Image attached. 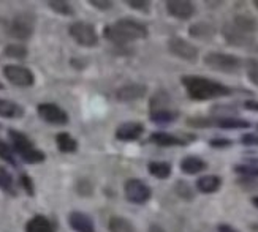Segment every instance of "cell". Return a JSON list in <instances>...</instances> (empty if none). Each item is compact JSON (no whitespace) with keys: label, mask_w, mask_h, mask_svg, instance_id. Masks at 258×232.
I'll list each match as a JSON object with an SVG mask.
<instances>
[{"label":"cell","mask_w":258,"mask_h":232,"mask_svg":"<svg viewBox=\"0 0 258 232\" xmlns=\"http://www.w3.org/2000/svg\"><path fill=\"white\" fill-rule=\"evenodd\" d=\"M128 7H132L133 10H138V11H143V13H148L149 11V7H151V2L148 0H128Z\"/></svg>","instance_id":"36"},{"label":"cell","mask_w":258,"mask_h":232,"mask_svg":"<svg viewBox=\"0 0 258 232\" xmlns=\"http://www.w3.org/2000/svg\"><path fill=\"white\" fill-rule=\"evenodd\" d=\"M168 101H170V98H168L165 92H159L155 96H152L151 112H149L151 122H154L157 125H166V124H171V122H174L179 117L177 110L168 106Z\"/></svg>","instance_id":"4"},{"label":"cell","mask_w":258,"mask_h":232,"mask_svg":"<svg viewBox=\"0 0 258 232\" xmlns=\"http://www.w3.org/2000/svg\"><path fill=\"white\" fill-rule=\"evenodd\" d=\"M206 168H208V164L203 160H201V158H198V157H185L181 161V171L185 172V174H188V175L203 172Z\"/></svg>","instance_id":"23"},{"label":"cell","mask_w":258,"mask_h":232,"mask_svg":"<svg viewBox=\"0 0 258 232\" xmlns=\"http://www.w3.org/2000/svg\"><path fill=\"white\" fill-rule=\"evenodd\" d=\"M69 223H70L72 229L76 232H95L94 221L86 213L78 212V210H75V212H72L69 215Z\"/></svg>","instance_id":"17"},{"label":"cell","mask_w":258,"mask_h":232,"mask_svg":"<svg viewBox=\"0 0 258 232\" xmlns=\"http://www.w3.org/2000/svg\"><path fill=\"white\" fill-rule=\"evenodd\" d=\"M149 232H165V230H163L159 224H155V223H154V224L149 226Z\"/></svg>","instance_id":"43"},{"label":"cell","mask_w":258,"mask_h":232,"mask_svg":"<svg viewBox=\"0 0 258 232\" xmlns=\"http://www.w3.org/2000/svg\"><path fill=\"white\" fill-rule=\"evenodd\" d=\"M214 127L223 130H242V128H249L250 122L236 117H220V119H214Z\"/></svg>","instance_id":"22"},{"label":"cell","mask_w":258,"mask_h":232,"mask_svg":"<svg viewBox=\"0 0 258 232\" xmlns=\"http://www.w3.org/2000/svg\"><path fill=\"white\" fill-rule=\"evenodd\" d=\"M244 107L249 109V110H253V112H258V101H253V99H247V101L244 103Z\"/></svg>","instance_id":"41"},{"label":"cell","mask_w":258,"mask_h":232,"mask_svg":"<svg viewBox=\"0 0 258 232\" xmlns=\"http://www.w3.org/2000/svg\"><path fill=\"white\" fill-rule=\"evenodd\" d=\"M146 93H148V87L140 82H130L122 85L120 88H117L116 92V98L122 103H130V101H137V99H141Z\"/></svg>","instance_id":"14"},{"label":"cell","mask_w":258,"mask_h":232,"mask_svg":"<svg viewBox=\"0 0 258 232\" xmlns=\"http://www.w3.org/2000/svg\"><path fill=\"white\" fill-rule=\"evenodd\" d=\"M187 124L195 128H209L214 127V119H188Z\"/></svg>","instance_id":"34"},{"label":"cell","mask_w":258,"mask_h":232,"mask_svg":"<svg viewBox=\"0 0 258 232\" xmlns=\"http://www.w3.org/2000/svg\"><path fill=\"white\" fill-rule=\"evenodd\" d=\"M233 24L236 26L239 30H242L244 33H249V35H252V33L256 30V21L247 15H238L234 16L233 19Z\"/></svg>","instance_id":"27"},{"label":"cell","mask_w":258,"mask_h":232,"mask_svg":"<svg viewBox=\"0 0 258 232\" xmlns=\"http://www.w3.org/2000/svg\"><path fill=\"white\" fill-rule=\"evenodd\" d=\"M26 109L21 104L10 101V99H0V117L2 119H21L24 117Z\"/></svg>","instance_id":"18"},{"label":"cell","mask_w":258,"mask_h":232,"mask_svg":"<svg viewBox=\"0 0 258 232\" xmlns=\"http://www.w3.org/2000/svg\"><path fill=\"white\" fill-rule=\"evenodd\" d=\"M253 7H255V8L258 10V0H255V2H253Z\"/></svg>","instance_id":"46"},{"label":"cell","mask_w":258,"mask_h":232,"mask_svg":"<svg viewBox=\"0 0 258 232\" xmlns=\"http://www.w3.org/2000/svg\"><path fill=\"white\" fill-rule=\"evenodd\" d=\"M209 7H219V5H222V2H206Z\"/></svg>","instance_id":"44"},{"label":"cell","mask_w":258,"mask_h":232,"mask_svg":"<svg viewBox=\"0 0 258 232\" xmlns=\"http://www.w3.org/2000/svg\"><path fill=\"white\" fill-rule=\"evenodd\" d=\"M252 202H253V205H255V207H258V196L252 199Z\"/></svg>","instance_id":"45"},{"label":"cell","mask_w":258,"mask_h":232,"mask_svg":"<svg viewBox=\"0 0 258 232\" xmlns=\"http://www.w3.org/2000/svg\"><path fill=\"white\" fill-rule=\"evenodd\" d=\"M108 229L109 232H135L133 224L127 218L122 216H113L108 221Z\"/></svg>","instance_id":"28"},{"label":"cell","mask_w":258,"mask_h":232,"mask_svg":"<svg viewBox=\"0 0 258 232\" xmlns=\"http://www.w3.org/2000/svg\"><path fill=\"white\" fill-rule=\"evenodd\" d=\"M4 54L7 55V57L10 59H16V60H24L27 57V48L22 46V44H8V46L5 48Z\"/></svg>","instance_id":"30"},{"label":"cell","mask_w":258,"mask_h":232,"mask_svg":"<svg viewBox=\"0 0 258 232\" xmlns=\"http://www.w3.org/2000/svg\"><path fill=\"white\" fill-rule=\"evenodd\" d=\"M26 232H55V230H54L52 223L46 216L37 215L32 219H29V223L26 226Z\"/></svg>","instance_id":"20"},{"label":"cell","mask_w":258,"mask_h":232,"mask_svg":"<svg viewBox=\"0 0 258 232\" xmlns=\"http://www.w3.org/2000/svg\"><path fill=\"white\" fill-rule=\"evenodd\" d=\"M0 158L5 160L7 163H10L11 166H15V168L18 166L16 158H15V150H13V147L8 146V144L5 141H2V139H0Z\"/></svg>","instance_id":"31"},{"label":"cell","mask_w":258,"mask_h":232,"mask_svg":"<svg viewBox=\"0 0 258 232\" xmlns=\"http://www.w3.org/2000/svg\"><path fill=\"white\" fill-rule=\"evenodd\" d=\"M256 130H258V125H256Z\"/></svg>","instance_id":"48"},{"label":"cell","mask_w":258,"mask_h":232,"mask_svg":"<svg viewBox=\"0 0 258 232\" xmlns=\"http://www.w3.org/2000/svg\"><path fill=\"white\" fill-rule=\"evenodd\" d=\"M69 33L70 37L80 44V46L84 48H94L98 44V35L97 30L92 24L84 21H76L69 27Z\"/></svg>","instance_id":"6"},{"label":"cell","mask_w":258,"mask_h":232,"mask_svg":"<svg viewBox=\"0 0 258 232\" xmlns=\"http://www.w3.org/2000/svg\"><path fill=\"white\" fill-rule=\"evenodd\" d=\"M149 141L152 144H157L160 147H182L187 144L185 138H181L177 135H171V133H165V131H155L151 135Z\"/></svg>","instance_id":"16"},{"label":"cell","mask_w":258,"mask_h":232,"mask_svg":"<svg viewBox=\"0 0 258 232\" xmlns=\"http://www.w3.org/2000/svg\"><path fill=\"white\" fill-rule=\"evenodd\" d=\"M190 37L198 38V40H211L216 35V29L214 26L208 24V22H197L192 27L188 29Z\"/></svg>","instance_id":"21"},{"label":"cell","mask_w":258,"mask_h":232,"mask_svg":"<svg viewBox=\"0 0 258 232\" xmlns=\"http://www.w3.org/2000/svg\"><path fill=\"white\" fill-rule=\"evenodd\" d=\"M247 77L258 87V60L250 59L247 62Z\"/></svg>","instance_id":"33"},{"label":"cell","mask_w":258,"mask_h":232,"mask_svg":"<svg viewBox=\"0 0 258 232\" xmlns=\"http://www.w3.org/2000/svg\"><path fill=\"white\" fill-rule=\"evenodd\" d=\"M241 142L244 146H258V135H253V133H247L241 138Z\"/></svg>","instance_id":"40"},{"label":"cell","mask_w":258,"mask_h":232,"mask_svg":"<svg viewBox=\"0 0 258 232\" xmlns=\"http://www.w3.org/2000/svg\"><path fill=\"white\" fill-rule=\"evenodd\" d=\"M4 76L7 81L16 87H32L35 84V76L33 73L22 65H5Z\"/></svg>","instance_id":"7"},{"label":"cell","mask_w":258,"mask_h":232,"mask_svg":"<svg viewBox=\"0 0 258 232\" xmlns=\"http://www.w3.org/2000/svg\"><path fill=\"white\" fill-rule=\"evenodd\" d=\"M219 232H238L234 227L228 226V224H220L219 226Z\"/></svg>","instance_id":"42"},{"label":"cell","mask_w":258,"mask_h":232,"mask_svg":"<svg viewBox=\"0 0 258 232\" xmlns=\"http://www.w3.org/2000/svg\"><path fill=\"white\" fill-rule=\"evenodd\" d=\"M91 4L94 8H97V10H102V11H106V10H111L113 8V2H111V0H91Z\"/></svg>","instance_id":"39"},{"label":"cell","mask_w":258,"mask_h":232,"mask_svg":"<svg viewBox=\"0 0 258 232\" xmlns=\"http://www.w3.org/2000/svg\"><path fill=\"white\" fill-rule=\"evenodd\" d=\"M166 11L168 15L176 19L187 21L195 15V5L188 0H168Z\"/></svg>","instance_id":"13"},{"label":"cell","mask_w":258,"mask_h":232,"mask_svg":"<svg viewBox=\"0 0 258 232\" xmlns=\"http://www.w3.org/2000/svg\"><path fill=\"white\" fill-rule=\"evenodd\" d=\"M48 7L55 11V13H59L62 16H73L75 15V10H73V5L69 4V2H63V0H49L48 2Z\"/></svg>","instance_id":"29"},{"label":"cell","mask_w":258,"mask_h":232,"mask_svg":"<svg viewBox=\"0 0 258 232\" xmlns=\"http://www.w3.org/2000/svg\"><path fill=\"white\" fill-rule=\"evenodd\" d=\"M55 144H57V149L62 153H75L78 150V141L65 131L55 135Z\"/></svg>","instance_id":"24"},{"label":"cell","mask_w":258,"mask_h":232,"mask_svg":"<svg viewBox=\"0 0 258 232\" xmlns=\"http://www.w3.org/2000/svg\"><path fill=\"white\" fill-rule=\"evenodd\" d=\"M234 171L238 174L244 175V177H249V179H253V177H258V166L253 164H239V166H234Z\"/></svg>","instance_id":"32"},{"label":"cell","mask_w":258,"mask_h":232,"mask_svg":"<svg viewBox=\"0 0 258 232\" xmlns=\"http://www.w3.org/2000/svg\"><path fill=\"white\" fill-rule=\"evenodd\" d=\"M76 190L81 196H91L92 191H94V186L91 185V182H89V180H80L76 185Z\"/></svg>","instance_id":"35"},{"label":"cell","mask_w":258,"mask_h":232,"mask_svg":"<svg viewBox=\"0 0 258 232\" xmlns=\"http://www.w3.org/2000/svg\"><path fill=\"white\" fill-rule=\"evenodd\" d=\"M168 51L173 55H176V57L187 62H195L198 59V48L194 46L192 43L177 37L170 38V41H168Z\"/></svg>","instance_id":"11"},{"label":"cell","mask_w":258,"mask_h":232,"mask_svg":"<svg viewBox=\"0 0 258 232\" xmlns=\"http://www.w3.org/2000/svg\"><path fill=\"white\" fill-rule=\"evenodd\" d=\"M4 88H5V85H4L2 82H0V90H4Z\"/></svg>","instance_id":"47"},{"label":"cell","mask_w":258,"mask_h":232,"mask_svg":"<svg viewBox=\"0 0 258 232\" xmlns=\"http://www.w3.org/2000/svg\"><path fill=\"white\" fill-rule=\"evenodd\" d=\"M144 133V125L140 122H125L117 127L116 130V139L124 141V142H132L137 141L143 136Z\"/></svg>","instance_id":"15"},{"label":"cell","mask_w":258,"mask_h":232,"mask_svg":"<svg viewBox=\"0 0 258 232\" xmlns=\"http://www.w3.org/2000/svg\"><path fill=\"white\" fill-rule=\"evenodd\" d=\"M8 33L13 38L26 41L33 35V18L27 13L16 16L8 26Z\"/></svg>","instance_id":"8"},{"label":"cell","mask_w":258,"mask_h":232,"mask_svg":"<svg viewBox=\"0 0 258 232\" xmlns=\"http://www.w3.org/2000/svg\"><path fill=\"white\" fill-rule=\"evenodd\" d=\"M0 190L5 191L10 196H16L18 194L13 177H11V174L4 168V166H0Z\"/></svg>","instance_id":"25"},{"label":"cell","mask_w":258,"mask_h":232,"mask_svg":"<svg viewBox=\"0 0 258 232\" xmlns=\"http://www.w3.org/2000/svg\"><path fill=\"white\" fill-rule=\"evenodd\" d=\"M19 183H21V186H22V188H24L26 193H27L29 196H33V193H35V190H33V182H32V179H30L29 175L22 174V175H21V179H19Z\"/></svg>","instance_id":"37"},{"label":"cell","mask_w":258,"mask_h":232,"mask_svg":"<svg viewBox=\"0 0 258 232\" xmlns=\"http://www.w3.org/2000/svg\"><path fill=\"white\" fill-rule=\"evenodd\" d=\"M37 112L41 120L51 125H67L69 124V114L54 103H40L37 106Z\"/></svg>","instance_id":"9"},{"label":"cell","mask_w":258,"mask_h":232,"mask_svg":"<svg viewBox=\"0 0 258 232\" xmlns=\"http://www.w3.org/2000/svg\"><path fill=\"white\" fill-rule=\"evenodd\" d=\"M205 65L211 70L222 73H236L241 68V59L238 55L225 54V52H209L205 55Z\"/></svg>","instance_id":"5"},{"label":"cell","mask_w":258,"mask_h":232,"mask_svg":"<svg viewBox=\"0 0 258 232\" xmlns=\"http://www.w3.org/2000/svg\"><path fill=\"white\" fill-rule=\"evenodd\" d=\"M125 197L133 204H146L151 197V188L140 179H130L124 185Z\"/></svg>","instance_id":"10"},{"label":"cell","mask_w":258,"mask_h":232,"mask_svg":"<svg viewBox=\"0 0 258 232\" xmlns=\"http://www.w3.org/2000/svg\"><path fill=\"white\" fill-rule=\"evenodd\" d=\"M231 141L227 139V138H216V139H211L209 141V146L211 147H214V149H227L231 146Z\"/></svg>","instance_id":"38"},{"label":"cell","mask_w":258,"mask_h":232,"mask_svg":"<svg viewBox=\"0 0 258 232\" xmlns=\"http://www.w3.org/2000/svg\"><path fill=\"white\" fill-rule=\"evenodd\" d=\"M222 35L228 44L236 48H245V46H250L253 43V37L239 30L233 22H227V24L222 27Z\"/></svg>","instance_id":"12"},{"label":"cell","mask_w":258,"mask_h":232,"mask_svg":"<svg viewBox=\"0 0 258 232\" xmlns=\"http://www.w3.org/2000/svg\"><path fill=\"white\" fill-rule=\"evenodd\" d=\"M181 82L185 88L187 95L192 99H195V101H206V99L222 98L233 93V90L228 85L212 81L205 76L185 74L181 77Z\"/></svg>","instance_id":"1"},{"label":"cell","mask_w":258,"mask_h":232,"mask_svg":"<svg viewBox=\"0 0 258 232\" xmlns=\"http://www.w3.org/2000/svg\"><path fill=\"white\" fill-rule=\"evenodd\" d=\"M149 172L155 179H168L171 175V164L165 161H151L149 163Z\"/></svg>","instance_id":"26"},{"label":"cell","mask_w":258,"mask_h":232,"mask_svg":"<svg viewBox=\"0 0 258 232\" xmlns=\"http://www.w3.org/2000/svg\"><path fill=\"white\" fill-rule=\"evenodd\" d=\"M149 30L141 22L132 18H124L116 21L114 24L106 26L103 29V37L109 43H113L117 48H124L128 43L148 38Z\"/></svg>","instance_id":"2"},{"label":"cell","mask_w":258,"mask_h":232,"mask_svg":"<svg viewBox=\"0 0 258 232\" xmlns=\"http://www.w3.org/2000/svg\"><path fill=\"white\" fill-rule=\"evenodd\" d=\"M222 185V180H220V177L217 175H203V177H200V179L197 180V188H198V191L201 193H216L219 188Z\"/></svg>","instance_id":"19"},{"label":"cell","mask_w":258,"mask_h":232,"mask_svg":"<svg viewBox=\"0 0 258 232\" xmlns=\"http://www.w3.org/2000/svg\"><path fill=\"white\" fill-rule=\"evenodd\" d=\"M8 136H10L11 147H13L15 153L24 163L38 164V163H43L44 160H46V155H44V152L38 150L35 147V144H33L24 135V133L16 131V130H8Z\"/></svg>","instance_id":"3"}]
</instances>
